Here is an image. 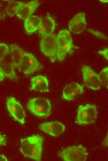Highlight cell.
<instances>
[{"label":"cell","mask_w":108,"mask_h":161,"mask_svg":"<svg viewBox=\"0 0 108 161\" xmlns=\"http://www.w3.org/2000/svg\"><path fill=\"white\" fill-rule=\"evenodd\" d=\"M43 142V137L33 135L20 140V151L25 156L35 161L41 160Z\"/></svg>","instance_id":"obj_1"},{"label":"cell","mask_w":108,"mask_h":161,"mask_svg":"<svg viewBox=\"0 0 108 161\" xmlns=\"http://www.w3.org/2000/svg\"><path fill=\"white\" fill-rule=\"evenodd\" d=\"M58 42L56 59L61 61L67 54H72L75 48L70 32L66 29L60 30L56 35Z\"/></svg>","instance_id":"obj_2"},{"label":"cell","mask_w":108,"mask_h":161,"mask_svg":"<svg viewBox=\"0 0 108 161\" xmlns=\"http://www.w3.org/2000/svg\"><path fill=\"white\" fill-rule=\"evenodd\" d=\"M27 107L32 114L39 117H48L51 113L52 107L49 100L42 97L31 99Z\"/></svg>","instance_id":"obj_3"},{"label":"cell","mask_w":108,"mask_h":161,"mask_svg":"<svg viewBox=\"0 0 108 161\" xmlns=\"http://www.w3.org/2000/svg\"><path fill=\"white\" fill-rule=\"evenodd\" d=\"M97 114V107L95 105L87 104L80 105L77 110L75 123L80 125L94 123Z\"/></svg>","instance_id":"obj_4"},{"label":"cell","mask_w":108,"mask_h":161,"mask_svg":"<svg viewBox=\"0 0 108 161\" xmlns=\"http://www.w3.org/2000/svg\"><path fill=\"white\" fill-rule=\"evenodd\" d=\"M59 157L65 161H85L88 153L82 145L73 146L65 148L58 152Z\"/></svg>","instance_id":"obj_5"},{"label":"cell","mask_w":108,"mask_h":161,"mask_svg":"<svg viewBox=\"0 0 108 161\" xmlns=\"http://www.w3.org/2000/svg\"><path fill=\"white\" fill-rule=\"evenodd\" d=\"M39 45L42 53L48 57L52 63L56 60L58 42L56 35L52 34L42 37Z\"/></svg>","instance_id":"obj_6"},{"label":"cell","mask_w":108,"mask_h":161,"mask_svg":"<svg viewBox=\"0 0 108 161\" xmlns=\"http://www.w3.org/2000/svg\"><path fill=\"white\" fill-rule=\"evenodd\" d=\"M42 68V65L34 55L25 51L18 69L24 74L30 75L41 70Z\"/></svg>","instance_id":"obj_7"},{"label":"cell","mask_w":108,"mask_h":161,"mask_svg":"<svg viewBox=\"0 0 108 161\" xmlns=\"http://www.w3.org/2000/svg\"><path fill=\"white\" fill-rule=\"evenodd\" d=\"M82 72L84 84L87 87L94 90L101 88V84L98 74L87 66L82 67Z\"/></svg>","instance_id":"obj_8"},{"label":"cell","mask_w":108,"mask_h":161,"mask_svg":"<svg viewBox=\"0 0 108 161\" xmlns=\"http://www.w3.org/2000/svg\"><path fill=\"white\" fill-rule=\"evenodd\" d=\"M7 109L11 116L16 121L23 124L25 122V112L20 103L15 98L10 97L6 101Z\"/></svg>","instance_id":"obj_9"},{"label":"cell","mask_w":108,"mask_h":161,"mask_svg":"<svg viewBox=\"0 0 108 161\" xmlns=\"http://www.w3.org/2000/svg\"><path fill=\"white\" fill-rule=\"evenodd\" d=\"M38 127L44 133L55 137H58L62 134L65 128L64 124L57 121L43 123L40 124Z\"/></svg>","instance_id":"obj_10"},{"label":"cell","mask_w":108,"mask_h":161,"mask_svg":"<svg viewBox=\"0 0 108 161\" xmlns=\"http://www.w3.org/2000/svg\"><path fill=\"white\" fill-rule=\"evenodd\" d=\"M86 24L85 13L80 12L76 14L69 22V30L74 34H78L84 30Z\"/></svg>","instance_id":"obj_11"},{"label":"cell","mask_w":108,"mask_h":161,"mask_svg":"<svg viewBox=\"0 0 108 161\" xmlns=\"http://www.w3.org/2000/svg\"><path fill=\"white\" fill-rule=\"evenodd\" d=\"M56 26L54 20L48 13L41 19L38 29V33L41 37L52 34H53Z\"/></svg>","instance_id":"obj_12"},{"label":"cell","mask_w":108,"mask_h":161,"mask_svg":"<svg viewBox=\"0 0 108 161\" xmlns=\"http://www.w3.org/2000/svg\"><path fill=\"white\" fill-rule=\"evenodd\" d=\"M31 90L39 92H48V81L47 78L43 75H38L31 79Z\"/></svg>","instance_id":"obj_13"},{"label":"cell","mask_w":108,"mask_h":161,"mask_svg":"<svg viewBox=\"0 0 108 161\" xmlns=\"http://www.w3.org/2000/svg\"><path fill=\"white\" fill-rule=\"evenodd\" d=\"M9 54L11 63L15 68H18L25 51L16 44L9 46Z\"/></svg>","instance_id":"obj_14"},{"label":"cell","mask_w":108,"mask_h":161,"mask_svg":"<svg viewBox=\"0 0 108 161\" xmlns=\"http://www.w3.org/2000/svg\"><path fill=\"white\" fill-rule=\"evenodd\" d=\"M40 5L38 0H33L25 3L20 9L16 16L20 19L25 20L30 16Z\"/></svg>","instance_id":"obj_15"},{"label":"cell","mask_w":108,"mask_h":161,"mask_svg":"<svg viewBox=\"0 0 108 161\" xmlns=\"http://www.w3.org/2000/svg\"><path fill=\"white\" fill-rule=\"evenodd\" d=\"M42 18L36 15H32L26 18L24 24L25 31L28 33H32L38 29Z\"/></svg>","instance_id":"obj_16"},{"label":"cell","mask_w":108,"mask_h":161,"mask_svg":"<svg viewBox=\"0 0 108 161\" xmlns=\"http://www.w3.org/2000/svg\"><path fill=\"white\" fill-rule=\"evenodd\" d=\"M0 69L5 76L12 80H15L17 79L14 67L11 63L4 59L1 60L0 62Z\"/></svg>","instance_id":"obj_17"},{"label":"cell","mask_w":108,"mask_h":161,"mask_svg":"<svg viewBox=\"0 0 108 161\" xmlns=\"http://www.w3.org/2000/svg\"><path fill=\"white\" fill-rule=\"evenodd\" d=\"M25 3L24 2L16 1H9L7 8V14L11 17L16 15Z\"/></svg>","instance_id":"obj_18"},{"label":"cell","mask_w":108,"mask_h":161,"mask_svg":"<svg viewBox=\"0 0 108 161\" xmlns=\"http://www.w3.org/2000/svg\"><path fill=\"white\" fill-rule=\"evenodd\" d=\"M77 96L70 84L65 86L63 91L62 98L66 100H74Z\"/></svg>","instance_id":"obj_19"},{"label":"cell","mask_w":108,"mask_h":161,"mask_svg":"<svg viewBox=\"0 0 108 161\" xmlns=\"http://www.w3.org/2000/svg\"><path fill=\"white\" fill-rule=\"evenodd\" d=\"M98 76L101 84L107 89L108 85V67H105L98 74Z\"/></svg>","instance_id":"obj_20"},{"label":"cell","mask_w":108,"mask_h":161,"mask_svg":"<svg viewBox=\"0 0 108 161\" xmlns=\"http://www.w3.org/2000/svg\"><path fill=\"white\" fill-rule=\"evenodd\" d=\"M9 46L7 44L0 43V59H4L9 54Z\"/></svg>","instance_id":"obj_21"},{"label":"cell","mask_w":108,"mask_h":161,"mask_svg":"<svg viewBox=\"0 0 108 161\" xmlns=\"http://www.w3.org/2000/svg\"><path fill=\"white\" fill-rule=\"evenodd\" d=\"M77 95L82 94L84 92L83 87L76 82L70 84Z\"/></svg>","instance_id":"obj_22"},{"label":"cell","mask_w":108,"mask_h":161,"mask_svg":"<svg viewBox=\"0 0 108 161\" xmlns=\"http://www.w3.org/2000/svg\"><path fill=\"white\" fill-rule=\"evenodd\" d=\"M88 30L92 35L95 36L100 39L105 40H106L108 39V38L106 36L101 32L92 29H88Z\"/></svg>","instance_id":"obj_23"},{"label":"cell","mask_w":108,"mask_h":161,"mask_svg":"<svg viewBox=\"0 0 108 161\" xmlns=\"http://www.w3.org/2000/svg\"><path fill=\"white\" fill-rule=\"evenodd\" d=\"M98 54L103 56L107 60H108V50L105 48L102 50H100L98 52Z\"/></svg>","instance_id":"obj_24"},{"label":"cell","mask_w":108,"mask_h":161,"mask_svg":"<svg viewBox=\"0 0 108 161\" xmlns=\"http://www.w3.org/2000/svg\"><path fill=\"white\" fill-rule=\"evenodd\" d=\"M7 144V139L4 135L0 132V146H5Z\"/></svg>","instance_id":"obj_25"},{"label":"cell","mask_w":108,"mask_h":161,"mask_svg":"<svg viewBox=\"0 0 108 161\" xmlns=\"http://www.w3.org/2000/svg\"><path fill=\"white\" fill-rule=\"evenodd\" d=\"M6 15V13L3 5L0 3V20L4 18Z\"/></svg>","instance_id":"obj_26"},{"label":"cell","mask_w":108,"mask_h":161,"mask_svg":"<svg viewBox=\"0 0 108 161\" xmlns=\"http://www.w3.org/2000/svg\"><path fill=\"white\" fill-rule=\"evenodd\" d=\"M102 144L104 146L106 147L108 146V135L106 136L103 140Z\"/></svg>","instance_id":"obj_27"},{"label":"cell","mask_w":108,"mask_h":161,"mask_svg":"<svg viewBox=\"0 0 108 161\" xmlns=\"http://www.w3.org/2000/svg\"><path fill=\"white\" fill-rule=\"evenodd\" d=\"M8 160L7 158L4 154H0V161H7Z\"/></svg>","instance_id":"obj_28"},{"label":"cell","mask_w":108,"mask_h":161,"mask_svg":"<svg viewBox=\"0 0 108 161\" xmlns=\"http://www.w3.org/2000/svg\"><path fill=\"white\" fill-rule=\"evenodd\" d=\"M5 77V76L0 69V82L3 80Z\"/></svg>","instance_id":"obj_29"},{"label":"cell","mask_w":108,"mask_h":161,"mask_svg":"<svg viewBox=\"0 0 108 161\" xmlns=\"http://www.w3.org/2000/svg\"><path fill=\"white\" fill-rule=\"evenodd\" d=\"M100 1L102 2H107L108 1V0H100Z\"/></svg>","instance_id":"obj_30"},{"label":"cell","mask_w":108,"mask_h":161,"mask_svg":"<svg viewBox=\"0 0 108 161\" xmlns=\"http://www.w3.org/2000/svg\"><path fill=\"white\" fill-rule=\"evenodd\" d=\"M1 59H0V61H1Z\"/></svg>","instance_id":"obj_31"}]
</instances>
